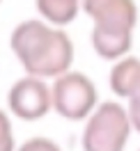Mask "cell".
<instances>
[{"label": "cell", "instance_id": "obj_9", "mask_svg": "<svg viewBox=\"0 0 140 151\" xmlns=\"http://www.w3.org/2000/svg\"><path fill=\"white\" fill-rule=\"evenodd\" d=\"M16 151H62V149L53 140H48V137H30Z\"/></svg>", "mask_w": 140, "mask_h": 151}, {"label": "cell", "instance_id": "obj_7", "mask_svg": "<svg viewBox=\"0 0 140 151\" xmlns=\"http://www.w3.org/2000/svg\"><path fill=\"white\" fill-rule=\"evenodd\" d=\"M41 21L53 28H65L78 16L81 0H35Z\"/></svg>", "mask_w": 140, "mask_h": 151}, {"label": "cell", "instance_id": "obj_10", "mask_svg": "<svg viewBox=\"0 0 140 151\" xmlns=\"http://www.w3.org/2000/svg\"><path fill=\"white\" fill-rule=\"evenodd\" d=\"M126 114H129V124H131V131H138L140 133V101H131L126 103Z\"/></svg>", "mask_w": 140, "mask_h": 151}, {"label": "cell", "instance_id": "obj_3", "mask_svg": "<svg viewBox=\"0 0 140 151\" xmlns=\"http://www.w3.org/2000/svg\"><path fill=\"white\" fill-rule=\"evenodd\" d=\"M131 135L129 114L117 101H103L87 117L81 135L83 151H124Z\"/></svg>", "mask_w": 140, "mask_h": 151}, {"label": "cell", "instance_id": "obj_4", "mask_svg": "<svg viewBox=\"0 0 140 151\" xmlns=\"http://www.w3.org/2000/svg\"><path fill=\"white\" fill-rule=\"evenodd\" d=\"M99 105L96 85L81 71H67L51 85V110L67 122H83Z\"/></svg>", "mask_w": 140, "mask_h": 151}, {"label": "cell", "instance_id": "obj_6", "mask_svg": "<svg viewBox=\"0 0 140 151\" xmlns=\"http://www.w3.org/2000/svg\"><path fill=\"white\" fill-rule=\"evenodd\" d=\"M110 89L115 96L126 103L140 101V60L138 57H122L110 69Z\"/></svg>", "mask_w": 140, "mask_h": 151}, {"label": "cell", "instance_id": "obj_2", "mask_svg": "<svg viewBox=\"0 0 140 151\" xmlns=\"http://www.w3.org/2000/svg\"><path fill=\"white\" fill-rule=\"evenodd\" d=\"M81 9L94 23L90 37L94 53L108 62L126 57L138 25L136 0H81Z\"/></svg>", "mask_w": 140, "mask_h": 151}, {"label": "cell", "instance_id": "obj_11", "mask_svg": "<svg viewBox=\"0 0 140 151\" xmlns=\"http://www.w3.org/2000/svg\"><path fill=\"white\" fill-rule=\"evenodd\" d=\"M0 2H2V0H0Z\"/></svg>", "mask_w": 140, "mask_h": 151}, {"label": "cell", "instance_id": "obj_1", "mask_svg": "<svg viewBox=\"0 0 140 151\" xmlns=\"http://www.w3.org/2000/svg\"><path fill=\"white\" fill-rule=\"evenodd\" d=\"M16 60L32 78H53L71 71L74 41L62 28H53L41 19L21 21L9 35Z\"/></svg>", "mask_w": 140, "mask_h": 151}, {"label": "cell", "instance_id": "obj_5", "mask_svg": "<svg viewBox=\"0 0 140 151\" xmlns=\"http://www.w3.org/2000/svg\"><path fill=\"white\" fill-rule=\"evenodd\" d=\"M7 105L9 112L23 122H39L51 112V87L41 78L23 76L9 87Z\"/></svg>", "mask_w": 140, "mask_h": 151}, {"label": "cell", "instance_id": "obj_8", "mask_svg": "<svg viewBox=\"0 0 140 151\" xmlns=\"http://www.w3.org/2000/svg\"><path fill=\"white\" fill-rule=\"evenodd\" d=\"M0 151H16V142H14V128L7 112L0 110Z\"/></svg>", "mask_w": 140, "mask_h": 151}]
</instances>
